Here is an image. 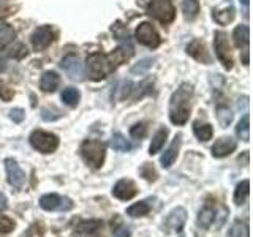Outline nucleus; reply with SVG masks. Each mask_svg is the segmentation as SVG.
Instances as JSON below:
<instances>
[{"label": "nucleus", "mask_w": 253, "mask_h": 237, "mask_svg": "<svg viewBox=\"0 0 253 237\" xmlns=\"http://www.w3.org/2000/svg\"><path fill=\"white\" fill-rule=\"evenodd\" d=\"M249 2H250V0H241V3L245 5V6H249Z\"/></svg>", "instance_id": "nucleus-46"}, {"label": "nucleus", "mask_w": 253, "mask_h": 237, "mask_svg": "<svg viewBox=\"0 0 253 237\" xmlns=\"http://www.w3.org/2000/svg\"><path fill=\"white\" fill-rule=\"evenodd\" d=\"M217 118L218 123L221 125V128H226V126L233 122V113L228 106H218L217 108Z\"/></svg>", "instance_id": "nucleus-32"}, {"label": "nucleus", "mask_w": 253, "mask_h": 237, "mask_svg": "<svg viewBox=\"0 0 253 237\" xmlns=\"http://www.w3.org/2000/svg\"><path fill=\"white\" fill-rule=\"evenodd\" d=\"M193 95V87L188 82H184L179 89L172 93L169 100V118L174 125H184L187 123L190 117V100Z\"/></svg>", "instance_id": "nucleus-1"}, {"label": "nucleus", "mask_w": 253, "mask_h": 237, "mask_svg": "<svg viewBox=\"0 0 253 237\" xmlns=\"http://www.w3.org/2000/svg\"><path fill=\"white\" fill-rule=\"evenodd\" d=\"M81 155L84 158V161L89 166H92L93 169H100L103 166V161H105L106 146L101 141L87 139L81 146Z\"/></svg>", "instance_id": "nucleus-3"}, {"label": "nucleus", "mask_w": 253, "mask_h": 237, "mask_svg": "<svg viewBox=\"0 0 253 237\" xmlns=\"http://www.w3.org/2000/svg\"><path fill=\"white\" fill-rule=\"evenodd\" d=\"M13 11H14V8H13V6L6 5L5 2H2V0H0V19L8 18V16H10Z\"/></svg>", "instance_id": "nucleus-41"}, {"label": "nucleus", "mask_w": 253, "mask_h": 237, "mask_svg": "<svg viewBox=\"0 0 253 237\" xmlns=\"http://www.w3.org/2000/svg\"><path fill=\"white\" fill-rule=\"evenodd\" d=\"M5 70H6V63L2 57H0V73H3Z\"/></svg>", "instance_id": "nucleus-44"}, {"label": "nucleus", "mask_w": 253, "mask_h": 237, "mask_svg": "<svg viewBox=\"0 0 253 237\" xmlns=\"http://www.w3.org/2000/svg\"><path fill=\"white\" fill-rule=\"evenodd\" d=\"M234 18H236V10L233 6L223 8V10H220V11H213V19L218 24H221V26H225L228 22H233Z\"/></svg>", "instance_id": "nucleus-29"}, {"label": "nucleus", "mask_w": 253, "mask_h": 237, "mask_svg": "<svg viewBox=\"0 0 253 237\" xmlns=\"http://www.w3.org/2000/svg\"><path fill=\"white\" fill-rule=\"evenodd\" d=\"M87 70H89V76L93 81H101L109 73H113L116 67L111 62L109 55H105L101 52H93L87 57Z\"/></svg>", "instance_id": "nucleus-2"}, {"label": "nucleus", "mask_w": 253, "mask_h": 237, "mask_svg": "<svg viewBox=\"0 0 253 237\" xmlns=\"http://www.w3.org/2000/svg\"><path fill=\"white\" fill-rule=\"evenodd\" d=\"M40 205H42V209L49 210V212H67L75 207V202L71 201L70 198L60 196L57 193H49V195L42 196Z\"/></svg>", "instance_id": "nucleus-8"}, {"label": "nucleus", "mask_w": 253, "mask_h": 237, "mask_svg": "<svg viewBox=\"0 0 253 237\" xmlns=\"http://www.w3.org/2000/svg\"><path fill=\"white\" fill-rule=\"evenodd\" d=\"M213 47H215V54H217V59L221 62L226 70H231L233 68V54H231V47H229L228 43V35L225 32L217 30L213 34Z\"/></svg>", "instance_id": "nucleus-7"}, {"label": "nucleus", "mask_w": 253, "mask_h": 237, "mask_svg": "<svg viewBox=\"0 0 253 237\" xmlns=\"http://www.w3.org/2000/svg\"><path fill=\"white\" fill-rule=\"evenodd\" d=\"M182 11H184V16L187 19H195L198 16V11H200V2L198 0H184L182 3Z\"/></svg>", "instance_id": "nucleus-31"}, {"label": "nucleus", "mask_w": 253, "mask_h": 237, "mask_svg": "<svg viewBox=\"0 0 253 237\" xmlns=\"http://www.w3.org/2000/svg\"><path fill=\"white\" fill-rule=\"evenodd\" d=\"M228 237H249V221L236 220L231 229H229Z\"/></svg>", "instance_id": "nucleus-25"}, {"label": "nucleus", "mask_w": 253, "mask_h": 237, "mask_svg": "<svg viewBox=\"0 0 253 237\" xmlns=\"http://www.w3.org/2000/svg\"><path fill=\"white\" fill-rule=\"evenodd\" d=\"M130 134H131V138L134 139H142L147 134V126L146 123H136V125H133L131 128H130Z\"/></svg>", "instance_id": "nucleus-36"}, {"label": "nucleus", "mask_w": 253, "mask_h": 237, "mask_svg": "<svg viewBox=\"0 0 253 237\" xmlns=\"http://www.w3.org/2000/svg\"><path fill=\"white\" fill-rule=\"evenodd\" d=\"M168 134H169V131H168V128H160L158 130L155 134H154V138H152V142H150V147H149V154L150 155H154V154H157V152H160L162 150V147L165 146V142H166V139H168Z\"/></svg>", "instance_id": "nucleus-21"}, {"label": "nucleus", "mask_w": 253, "mask_h": 237, "mask_svg": "<svg viewBox=\"0 0 253 237\" xmlns=\"http://www.w3.org/2000/svg\"><path fill=\"white\" fill-rule=\"evenodd\" d=\"M149 212H150V205L147 204V201H141V202L130 205V207L126 209V215L138 218V217H146Z\"/></svg>", "instance_id": "nucleus-28"}, {"label": "nucleus", "mask_w": 253, "mask_h": 237, "mask_svg": "<svg viewBox=\"0 0 253 237\" xmlns=\"http://www.w3.org/2000/svg\"><path fill=\"white\" fill-rule=\"evenodd\" d=\"M62 117V111L55 106H46L42 109V118L46 122H54Z\"/></svg>", "instance_id": "nucleus-34"}, {"label": "nucleus", "mask_w": 253, "mask_h": 237, "mask_svg": "<svg viewBox=\"0 0 253 237\" xmlns=\"http://www.w3.org/2000/svg\"><path fill=\"white\" fill-rule=\"evenodd\" d=\"M14 229V221L8 217L0 215V234H8Z\"/></svg>", "instance_id": "nucleus-39"}, {"label": "nucleus", "mask_w": 253, "mask_h": 237, "mask_svg": "<svg viewBox=\"0 0 253 237\" xmlns=\"http://www.w3.org/2000/svg\"><path fill=\"white\" fill-rule=\"evenodd\" d=\"M226 215H228L226 207H220V212H218L215 205H213V202H206L204 207L198 213V225L204 229H209L212 225L221 226Z\"/></svg>", "instance_id": "nucleus-4"}, {"label": "nucleus", "mask_w": 253, "mask_h": 237, "mask_svg": "<svg viewBox=\"0 0 253 237\" xmlns=\"http://www.w3.org/2000/svg\"><path fill=\"white\" fill-rule=\"evenodd\" d=\"M14 97V90L11 89L10 85H8L6 82L0 81V100L3 101H11Z\"/></svg>", "instance_id": "nucleus-38"}, {"label": "nucleus", "mask_w": 253, "mask_h": 237, "mask_svg": "<svg viewBox=\"0 0 253 237\" xmlns=\"http://www.w3.org/2000/svg\"><path fill=\"white\" fill-rule=\"evenodd\" d=\"M59 85H60V76L55 73V71H44L42 76V81H40L42 90L46 93H52L59 89Z\"/></svg>", "instance_id": "nucleus-18"}, {"label": "nucleus", "mask_w": 253, "mask_h": 237, "mask_svg": "<svg viewBox=\"0 0 253 237\" xmlns=\"http://www.w3.org/2000/svg\"><path fill=\"white\" fill-rule=\"evenodd\" d=\"M101 229H103L101 220H83L76 226V231L79 234H89V236H98L101 233Z\"/></svg>", "instance_id": "nucleus-19"}, {"label": "nucleus", "mask_w": 253, "mask_h": 237, "mask_svg": "<svg viewBox=\"0 0 253 237\" xmlns=\"http://www.w3.org/2000/svg\"><path fill=\"white\" fill-rule=\"evenodd\" d=\"M249 195H250V182L249 180H242L239 185L234 190V202L236 205H242L249 201Z\"/></svg>", "instance_id": "nucleus-23"}, {"label": "nucleus", "mask_w": 253, "mask_h": 237, "mask_svg": "<svg viewBox=\"0 0 253 237\" xmlns=\"http://www.w3.org/2000/svg\"><path fill=\"white\" fill-rule=\"evenodd\" d=\"M6 198H5V195L3 193H0V212H3L5 209H6Z\"/></svg>", "instance_id": "nucleus-43"}, {"label": "nucleus", "mask_w": 253, "mask_h": 237, "mask_svg": "<svg viewBox=\"0 0 253 237\" xmlns=\"http://www.w3.org/2000/svg\"><path fill=\"white\" fill-rule=\"evenodd\" d=\"M5 169H6V176H8V182L10 185L14 187L16 190H21L26 184V172H24L19 164L13 158H6L5 160Z\"/></svg>", "instance_id": "nucleus-12"}, {"label": "nucleus", "mask_w": 253, "mask_h": 237, "mask_svg": "<svg viewBox=\"0 0 253 237\" xmlns=\"http://www.w3.org/2000/svg\"><path fill=\"white\" fill-rule=\"evenodd\" d=\"M236 134L239 136V139L245 141V142H249L250 141V117L245 114L239 123H237L236 126Z\"/></svg>", "instance_id": "nucleus-27"}, {"label": "nucleus", "mask_w": 253, "mask_h": 237, "mask_svg": "<svg viewBox=\"0 0 253 237\" xmlns=\"http://www.w3.org/2000/svg\"><path fill=\"white\" fill-rule=\"evenodd\" d=\"M147 14L162 24H169L176 18V8L171 0H152V3L147 6Z\"/></svg>", "instance_id": "nucleus-6"}, {"label": "nucleus", "mask_w": 253, "mask_h": 237, "mask_svg": "<svg viewBox=\"0 0 253 237\" xmlns=\"http://www.w3.org/2000/svg\"><path fill=\"white\" fill-rule=\"evenodd\" d=\"M130 229L128 228H125V226H122L121 229H117L116 231V234H114V237H130Z\"/></svg>", "instance_id": "nucleus-42"}, {"label": "nucleus", "mask_w": 253, "mask_h": 237, "mask_svg": "<svg viewBox=\"0 0 253 237\" xmlns=\"http://www.w3.org/2000/svg\"><path fill=\"white\" fill-rule=\"evenodd\" d=\"M152 63L154 60L152 59H144V60H141L139 63H136L133 68H131V73L133 75H142V73H146V71L152 67Z\"/></svg>", "instance_id": "nucleus-37"}, {"label": "nucleus", "mask_w": 253, "mask_h": 237, "mask_svg": "<svg viewBox=\"0 0 253 237\" xmlns=\"http://www.w3.org/2000/svg\"><path fill=\"white\" fill-rule=\"evenodd\" d=\"M10 118L14 123H21L24 118H26V113H24V109L21 108H14L10 111Z\"/></svg>", "instance_id": "nucleus-40"}, {"label": "nucleus", "mask_w": 253, "mask_h": 237, "mask_svg": "<svg viewBox=\"0 0 253 237\" xmlns=\"http://www.w3.org/2000/svg\"><path fill=\"white\" fill-rule=\"evenodd\" d=\"M237 147V142L233 138H220L215 141V144L212 146V155L215 158H223L231 155Z\"/></svg>", "instance_id": "nucleus-15"}, {"label": "nucleus", "mask_w": 253, "mask_h": 237, "mask_svg": "<svg viewBox=\"0 0 253 237\" xmlns=\"http://www.w3.org/2000/svg\"><path fill=\"white\" fill-rule=\"evenodd\" d=\"M109 142H111V147H113L114 150H117V152H128V150L131 149V144L128 142V139H126L121 133H114Z\"/></svg>", "instance_id": "nucleus-26"}, {"label": "nucleus", "mask_w": 253, "mask_h": 237, "mask_svg": "<svg viewBox=\"0 0 253 237\" xmlns=\"http://www.w3.org/2000/svg\"><path fill=\"white\" fill-rule=\"evenodd\" d=\"M244 65H249V51H244Z\"/></svg>", "instance_id": "nucleus-45"}, {"label": "nucleus", "mask_w": 253, "mask_h": 237, "mask_svg": "<svg viewBox=\"0 0 253 237\" xmlns=\"http://www.w3.org/2000/svg\"><path fill=\"white\" fill-rule=\"evenodd\" d=\"M60 67L67 73V76L70 79H73V81H83L84 79V68H83V63L79 60L78 55H75V54L65 55L60 62Z\"/></svg>", "instance_id": "nucleus-11"}, {"label": "nucleus", "mask_w": 253, "mask_h": 237, "mask_svg": "<svg viewBox=\"0 0 253 237\" xmlns=\"http://www.w3.org/2000/svg\"><path fill=\"white\" fill-rule=\"evenodd\" d=\"M16 37L14 29L10 24H0V44H8Z\"/></svg>", "instance_id": "nucleus-33"}, {"label": "nucleus", "mask_w": 253, "mask_h": 237, "mask_svg": "<svg viewBox=\"0 0 253 237\" xmlns=\"http://www.w3.org/2000/svg\"><path fill=\"white\" fill-rule=\"evenodd\" d=\"M62 101L65 103L67 106L70 108H75L78 106L79 103V98H81V95H79V90L75 89V87H67V89H63L62 95H60Z\"/></svg>", "instance_id": "nucleus-24"}, {"label": "nucleus", "mask_w": 253, "mask_h": 237, "mask_svg": "<svg viewBox=\"0 0 253 237\" xmlns=\"http://www.w3.org/2000/svg\"><path fill=\"white\" fill-rule=\"evenodd\" d=\"M187 221V210L184 207H177L172 212H169V215L166 217L163 228L168 233H180L185 226Z\"/></svg>", "instance_id": "nucleus-14"}, {"label": "nucleus", "mask_w": 253, "mask_h": 237, "mask_svg": "<svg viewBox=\"0 0 253 237\" xmlns=\"http://www.w3.org/2000/svg\"><path fill=\"white\" fill-rule=\"evenodd\" d=\"M187 54L192 55V57L198 62L211 63V57H209L208 51H206V46L203 41H200V40H193V41L187 46Z\"/></svg>", "instance_id": "nucleus-17"}, {"label": "nucleus", "mask_w": 253, "mask_h": 237, "mask_svg": "<svg viewBox=\"0 0 253 237\" xmlns=\"http://www.w3.org/2000/svg\"><path fill=\"white\" fill-rule=\"evenodd\" d=\"M250 29L249 26H245V24H242V26H237L233 32V41H234V46L236 47H247L249 46V41H250Z\"/></svg>", "instance_id": "nucleus-20"}, {"label": "nucleus", "mask_w": 253, "mask_h": 237, "mask_svg": "<svg viewBox=\"0 0 253 237\" xmlns=\"http://www.w3.org/2000/svg\"><path fill=\"white\" fill-rule=\"evenodd\" d=\"M193 133L200 141H209L213 136V128L211 123H206V122L203 123L200 120H196L193 123Z\"/></svg>", "instance_id": "nucleus-22"}, {"label": "nucleus", "mask_w": 253, "mask_h": 237, "mask_svg": "<svg viewBox=\"0 0 253 237\" xmlns=\"http://www.w3.org/2000/svg\"><path fill=\"white\" fill-rule=\"evenodd\" d=\"M139 174L147 182H155L157 177H158V174H157V171L154 168V164H150V163H144V164H142L141 169H139Z\"/></svg>", "instance_id": "nucleus-35"}, {"label": "nucleus", "mask_w": 253, "mask_h": 237, "mask_svg": "<svg viewBox=\"0 0 253 237\" xmlns=\"http://www.w3.org/2000/svg\"><path fill=\"white\" fill-rule=\"evenodd\" d=\"M138 185L131 179H121L113 188V195L121 201H130L138 195Z\"/></svg>", "instance_id": "nucleus-13"}, {"label": "nucleus", "mask_w": 253, "mask_h": 237, "mask_svg": "<svg viewBox=\"0 0 253 237\" xmlns=\"http://www.w3.org/2000/svg\"><path fill=\"white\" fill-rule=\"evenodd\" d=\"M55 40V32L51 26H42L38 27L34 35H32V46L35 51H44L46 47H49Z\"/></svg>", "instance_id": "nucleus-10"}, {"label": "nucleus", "mask_w": 253, "mask_h": 237, "mask_svg": "<svg viewBox=\"0 0 253 237\" xmlns=\"http://www.w3.org/2000/svg\"><path fill=\"white\" fill-rule=\"evenodd\" d=\"M180 144H182V134H176V138H174V141L171 142V146L165 150L162 158H160L163 168H171L172 163L176 161L177 154H179V149H180Z\"/></svg>", "instance_id": "nucleus-16"}, {"label": "nucleus", "mask_w": 253, "mask_h": 237, "mask_svg": "<svg viewBox=\"0 0 253 237\" xmlns=\"http://www.w3.org/2000/svg\"><path fill=\"white\" fill-rule=\"evenodd\" d=\"M136 40L141 44H144L147 47H152V49L157 46H160V43H162L160 35H158V32L155 30V27L150 22H141L139 24L138 29H136Z\"/></svg>", "instance_id": "nucleus-9"}, {"label": "nucleus", "mask_w": 253, "mask_h": 237, "mask_svg": "<svg viewBox=\"0 0 253 237\" xmlns=\"http://www.w3.org/2000/svg\"><path fill=\"white\" fill-rule=\"evenodd\" d=\"M27 54H29L27 47L22 43H13L11 46L5 47V55H8V57H11V59H22V57H26Z\"/></svg>", "instance_id": "nucleus-30"}, {"label": "nucleus", "mask_w": 253, "mask_h": 237, "mask_svg": "<svg viewBox=\"0 0 253 237\" xmlns=\"http://www.w3.org/2000/svg\"><path fill=\"white\" fill-rule=\"evenodd\" d=\"M30 144L42 154H52L59 147V138L54 133L35 130L30 134Z\"/></svg>", "instance_id": "nucleus-5"}]
</instances>
